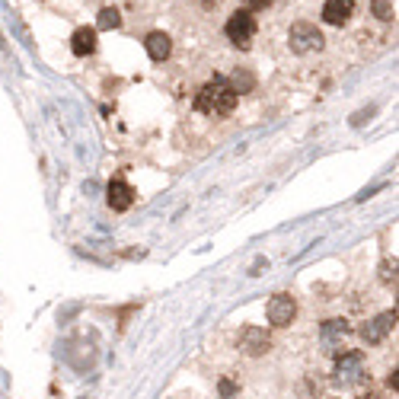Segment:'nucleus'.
<instances>
[{
	"instance_id": "obj_15",
	"label": "nucleus",
	"mask_w": 399,
	"mask_h": 399,
	"mask_svg": "<svg viewBox=\"0 0 399 399\" xmlns=\"http://www.w3.org/2000/svg\"><path fill=\"white\" fill-rule=\"evenodd\" d=\"M370 13L377 16V20H393V13H396V7H393V0H370Z\"/></svg>"
},
{
	"instance_id": "obj_6",
	"label": "nucleus",
	"mask_w": 399,
	"mask_h": 399,
	"mask_svg": "<svg viewBox=\"0 0 399 399\" xmlns=\"http://www.w3.org/2000/svg\"><path fill=\"white\" fill-rule=\"evenodd\" d=\"M393 329H396V310H386V313L374 317L368 326H364L361 336H364V342H368V345H377V342H384Z\"/></svg>"
},
{
	"instance_id": "obj_16",
	"label": "nucleus",
	"mask_w": 399,
	"mask_h": 399,
	"mask_svg": "<svg viewBox=\"0 0 399 399\" xmlns=\"http://www.w3.org/2000/svg\"><path fill=\"white\" fill-rule=\"evenodd\" d=\"M218 393H220V399H240V386L234 380H227V377L218 384Z\"/></svg>"
},
{
	"instance_id": "obj_14",
	"label": "nucleus",
	"mask_w": 399,
	"mask_h": 399,
	"mask_svg": "<svg viewBox=\"0 0 399 399\" xmlns=\"http://www.w3.org/2000/svg\"><path fill=\"white\" fill-rule=\"evenodd\" d=\"M99 29H119L121 26V13L115 7H106V10H99V20H96Z\"/></svg>"
},
{
	"instance_id": "obj_2",
	"label": "nucleus",
	"mask_w": 399,
	"mask_h": 399,
	"mask_svg": "<svg viewBox=\"0 0 399 399\" xmlns=\"http://www.w3.org/2000/svg\"><path fill=\"white\" fill-rule=\"evenodd\" d=\"M287 45H291V52H297V54L319 52V48H323V32H319L313 23H294L291 32H287Z\"/></svg>"
},
{
	"instance_id": "obj_19",
	"label": "nucleus",
	"mask_w": 399,
	"mask_h": 399,
	"mask_svg": "<svg viewBox=\"0 0 399 399\" xmlns=\"http://www.w3.org/2000/svg\"><path fill=\"white\" fill-rule=\"evenodd\" d=\"M0 48H7V42H3V36H0Z\"/></svg>"
},
{
	"instance_id": "obj_8",
	"label": "nucleus",
	"mask_w": 399,
	"mask_h": 399,
	"mask_svg": "<svg viewBox=\"0 0 399 399\" xmlns=\"http://www.w3.org/2000/svg\"><path fill=\"white\" fill-rule=\"evenodd\" d=\"M106 202L112 211H128L131 204H135V188L128 186V182H121V179H112L106 188Z\"/></svg>"
},
{
	"instance_id": "obj_11",
	"label": "nucleus",
	"mask_w": 399,
	"mask_h": 399,
	"mask_svg": "<svg viewBox=\"0 0 399 399\" xmlns=\"http://www.w3.org/2000/svg\"><path fill=\"white\" fill-rule=\"evenodd\" d=\"M144 45H147V54H151L153 61H166L170 52H173V38L166 36V32H151Z\"/></svg>"
},
{
	"instance_id": "obj_1",
	"label": "nucleus",
	"mask_w": 399,
	"mask_h": 399,
	"mask_svg": "<svg viewBox=\"0 0 399 399\" xmlns=\"http://www.w3.org/2000/svg\"><path fill=\"white\" fill-rule=\"evenodd\" d=\"M236 106V93L230 90V83L224 80V77H214V80H208L202 86V93H198L195 99V109L204 115H214V119H220V115H230Z\"/></svg>"
},
{
	"instance_id": "obj_20",
	"label": "nucleus",
	"mask_w": 399,
	"mask_h": 399,
	"mask_svg": "<svg viewBox=\"0 0 399 399\" xmlns=\"http://www.w3.org/2000/svg\"><path fill=\"white\" fill-rule=\"evenodd\" d=\"M364 399H374V396H364Z\"/></svg>"
},
{
	"instance_id": "obj_12",
	"label": "nucleus",
	"mask_w": 399,
	"mask_h": 399,
	"mask_svg": "<svg viewBox=\"0 0 399 399\" xmlns=\"http://www.w3.org/2000/svg\"><path fill=\"white\" fill-rule=\"evenodd\" d=\"M345 336H348L345 319H329V323H323V342L326 345H336V342H342Z\"/></svg>"
},
{
	"instance_id": "obj_13",
	"label": "nucleus",
	"mask_w": 399,
	"mask_h": 399,
	"mask_svg": "<svg viewBox=\"0 0 399 399\" xmlns=\"http://www.w3.org/2000/svg\"><path fill=\"white\" fill-rule=\"evenodd\" d=\"M227 83H230V90H234V93H249L253 86H256V77L249 74L246 68H236L234 74H230V80H227Z\"/></svg>"
},
{
	"instance_id": "obj_5",
	"label": "nucleus",
	"mask_w": 399,
	"mask_h": 399,
	"mask_svg": "<svg viewBox=\"0 0 399 399\" xmlns=\"http://www.w3.org/2000/svg\"><path fill=\"white\" fill-rule=\"evenodd\" d=\"M265 317H269L271 326H291L294 317H297V301H294L291 294H275L269 301V307H265Z\"/></svg>"
},
{
	"instance_id": "obj_18",
	"label": "nucleus",
	"mask_w": 399,
	"mask_h": 399,
	"mask_svg": "<svg viewBox=\"0 0 399 399\" xmlns=\"http://www.w3.org/2000/svg\"><path fill=\"white\" fill-rule=\"evenodd\" d=\"M386 384H390V390H393V393L399 390V370H393V374H390V380H386Z\"/></svg>"
},
{
	"instance_id": "obj_7",
	"label": "nucleus",
	"mask_w": 399,
	"mask_h": 399,
	"mask_svg": "<svg viewBox=\"0 0 399 399\" xmlns=\"http://www.w3.org/2000/svg\"><path fill=\"white\" fill-rule=\"evenodd\" d=\"M240 348L249 354V358H259V354H265L271 348L269 332L259 329V326H246V329L240 332Z\"/></svg>"
},
{
	"instance_id": "obj_17",
	"label": "nucleus",
	"mask_w": 399,
	"mask_h": 399,
	"mask_svg": "<svg viewBox=\"0 0 399 399\" xmlns=\"http://www.w3.org/2000/svg\"><path fill=\"white\" fill-rule=\"evenodd\" d=\"M269 3H271V0H246V7H243V10H246V13H253V10H265Z\"/></svg>"
},
{
	"instance_id": "obj_3",
	"label": "nucleus",
	"mask_w": 399,
	"mask_h": 399,
	"mask_svg": "<svg viewBox=\"0 0 399 399\" xmlns=\"http://www.w3.org/2000/svg\"><path fill=\"white\" fill-rule=\"evenodd\" d=\"M336 386H354V384H361L364 380V358L361 352H345L336 361Z\"/></svg>"
},
{
	"instance_id": "obj_9",
	"label": "nucleus",
	"mask_w": 399,
	"mask_h": 399,
	"mask_svg": "<svg viewBox=\"0 0 399 399\" xmlns=\"http://www.w3.org/2000/svg\"><path fill=\"white\" fill-rule=\"evenodd\" d=\"M354 13V0H326L323 3V20L329 26H345Z\"/></svg>"
},
{
	"instance_id": "obj_4",
	"label": "nucleus",
	"mask_w": 399,
	"mask_h": 399,
	"mask_svg": "<svg viewBox=\"0 0 399 399\" xmlns=\"http://www.w3.org/2000/svg\"><path fill=\"white\" fill-rule=\"evenodd\" d=\"M253 36H256V20H253V13L236 10V13L227 20V38H230L236 48H249Z\"/></svg>"
},
{
	"instance_id": "obj_10",
	"label": "nucleus",
	"mask_w": 399,
	"mask_h": 399,
	"mask_svg": "<svg viewBox=\"0 0 399 399\" xmlns=\"http://www.w3.org/2000/svg\"><path fill=\"white\" fill-rule=\"evenodd\" d=\"M70 52H74L77 58H86V54L96 52V29L80 26V29L74 32V38H70Z\"/></svg>"
}]
</instances>
